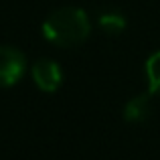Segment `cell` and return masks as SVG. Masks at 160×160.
I'll list each match as a JSON object with an SVG mask.
<instances>
[{
    "instance_id": "1",
    "label": "cell",
    "mask_w": 160,
    "mask_h": 160,
    "mask_svg": "<svg viewBox=\"0 0 160 160\" xmlns=\"http://www.w3.org/2000/svg\"><path fill=\"white\" fill-rule=\"evenodd\" d=\"M91 22L81 8L63 6L47 16L43 22V35L57 47H73L89 37Z\"/></svg>"
},
{
    "instance_id": "2",
    "label": "cell",
    "mask_w": 160,
    "mask_h": 160,
    "mask_svg": "<svg viewBox=\"0 0 160 160\" xmlns=\"http://www.w3.org/2000/svg\"><path fill=\"white\" fill-rule=\"evenodd\" d=\"M27 69L24 55L14 47H0V87L14 85Z\"/></svg>"
},
{
    "instance_id": "3",
    "label": "cell",
    "mask_w": 160,
    "mask_h": 160,
    "mask_svg": "<svg viewBox=\"0 0 160 160\" xmlns=\"http://www.w3.org/2000/svg\"><path fill=\"white\" fill-rule=\"evenodd\" d=\"M32 79H35V83L39 85V89L51 93V91H55L61 85V79H63L61 67L55 61H51V59H41V61H37L35 67H32Z\"/></svg>"
},
{
    "instance_id": "4",
    "label": "cell",
    "mask_w": 160,
    "mask_h": 160,
    "mask_svg": "<svg viewBox=\"0 0 160 160\" xmlns=\"http://www.w3.org/2000/svg\"><path fill=\"white\" fill-rule=\"evenodd\" d=\"M148 93L144 95H136L132 98L128 103H126V109H124V116L128 122H142L148 118Z\"/></svg>"
},
{
    "instance_id": "5",
    "label": "cell",
    "mask_w": 160,
    "mask_h": 160,
    "mask_svg": "<svg viewBox=\"0 0 160 160\" xmlns=\"http://www.w3.org/2000/svg\"><path fill=\"white\" fill-rule=\"evenodd\" d=\"M99 27L103 28V32L108 35H120L126 28V18L120 12H103L99 16Z\"/></svg>"
},
{
    "instance_id": "6",
    "label": "cell",
    "mask_w": 160,
    "mask_h": 160,
    "mask_svg": "<svg viewBox=\"0 0 160 160\" xmlns=\"http://www.w3.org/2000/svg\"><path fill=\"white\" fill-rule=\"evenodd\" d=\"M146 77H148L150 93H160V51L146 61Z\"/></svg>"
}]
</instances>
